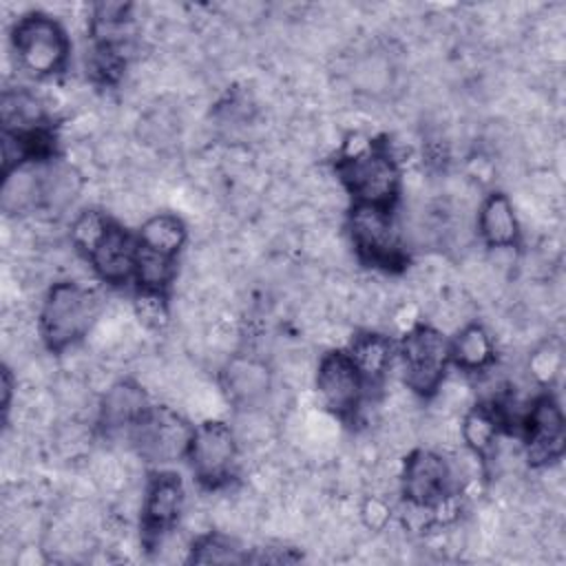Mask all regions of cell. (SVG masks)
<instances>
[{
	"mask_svg": "<svg viewBox=\"0 0 566 566\" xmlns=\"http://www.w3.org/2000/svg\"><path fill=\"white\" fill-rule=\"evenodd\" d=\"M0 203L2 210L9 214L24 212L42 203V172H38L29 164L4 172Z\"/></svg>",
	"mask_w": 566,
	"mask_h": 566,
	"instance_id": "obj_16",
	"label": "cell"
},
{
	"mask_svg": "<svg viewBox=\"0 0 566 566\" xmlns=\"http://www.w3.org/2000/svg\"><path fill=\"white\" fill-rule=\"evenodd\" d=\"M135 274L139 279L142 290H159L161 292L175 274L172 256L155 252L139 243L137 256H135Z\"/></svg>",
	"mask_w": 566,
	"mask_h": 566,
	"instance_id": "obj_21",
	"label": "cell"
},
{
	"mask_svg": "<svg viewBox=\"0 0 566 566\" xmlns=\"http://www.w3.org/2000/svg\"><path fill=\"white\" fill-rule=\"evenodd\" d=\"M460 431L473 453H484L497 438V416L486 407H475L464 416Z\"/></svg>",
	"mask_w": 566,
	"mask_h": 566,
	"instance_id": "obj_22",
	"label": "cell"
},
{
	"mask_svg": "<svg viewBox=\"0 0 566 566\" xmlns=\"http://www.w3.org/2000/svg\"><path fill=\"white\" fill-rule=\"evenodd\" d=\"M137 248L130 241L128 232L111 223L95 248L88 252L93 270L108 283H122L135 274Z\"/></svg>",
	"mask_w": 566,
	"mask_h": 566,
	"instance_id": "obj_11",
	"label": "cell"
},
{
	"mask_svg": "<svg viewBox=\"0 0 566 566\" xmlns=\"http://www.w3.org/2000/svg\"><path fill=\"white\" fill-rule=\"evenodd\" d=\"M559 369V354L544 347V349H537L535 356L531 358V374L535 378H539L542 382H546L548 378H553Z\"/></svg>",
	"mask_w": 566,
	"mask_h": 566,
	"instance_id": "obj_27",
	"label": "cell"
},
{
	"mask_svg": "<svg viewBox=\"0 0 566 566\" xmlns=\"http://www.w3.org/2000/svg\"><path fill=\"white\" fill-rule=\"evenodd\" d=\"M148 409L146 391L137 382L122 380L106 389L99 405V420L106 429L135 427Z\"/></svg>",
	"mask_w": 566,
	"mask_h": 566,
	"instance_id": "obj_13",
	"label": "cell"
},
{
	"mask_svg": "<svg viewBox=\"0 0 566 566\" xmlns=\"http://www.w3.org/2000/svg\"><path fill=\"white\" fill-rule=\"evenodd\" d=\"M192 562L197 564H230V562H241L243 557L237 553V548L219 537V535H206L192 546Z\"/></svg>",
	"mask_w": 566,
	"mask_h": 566,
	"instance_id": "obj_24",
	"label": "cell"
},
{
	"mask_svg": "<svg viewBox=\"0 0 566 566\" xmlns=\"http://www.w3.org/2000/svg\"><path fill=\"white\" fill-rule=\"evenodd\" d=\"M449 352L458 367L475 371L486 367L493 358V343L482 325H467L458 332Z\"/></svg>",
	"mask_w": 566,
	"mask_h": 566,
	"instance_id": "obj_18",
	"label": "cell"
},
{
	"mask_svg": "<svg viewBox=\"0 0 566 566\" xmlns=\"http://www.w3.org/2000/svg\"><path fill=\"white\" fill-rule=\"evenodd\" d=\"M2 122L7 133H35L42 130V106L29 91H4L2 95Z\"/></svg>",
	"mask_w": 566,
	"mask_h": 566,
	"instance_id": "obj_19",
	"label": "cell"
},
{
	"mask_svg": "<svg viewBox=\"0 0 566 566\" xmlns=\"http://www.w3.org/2000/svg\"><path fill=\"white\" fill-rule=\"evenodd\" d=\"M363 520H365V524L369 528H382L387 524V520H389L387 504L382 500H378V497L367 500L365 506H363Z\"/></svg>",
	"mask_w": 566,
	"mask_h": 566,
	"instance_id": "obj_28",
	"label": "cell"
},
{
	"mask_svg": "<svg viewBox=\"0 0 566 566\" xmlns=\"http://www.w3.org/2000/svg\"><path fill=\"white\" fill-rule=\"evenodd\" d=\"M526 453L533 464L555 460L564 449V413L548 396L528 407L526 416Z\"/></svg>",
	"mask_w": 566,
	"mask_h": 566,
	"instance_id": "obj_10",
	"label": "cell"
},
{
	"mask_svg": "<svg viewBox=\"0 0 566 566\" xmlns=\"http://www.w3.org/2000/svg\"><path fill=\"white\" fill-rule=\"evenodd\" d=\"M223 389L239 405H254L270 389V371L256 358H232L223 369Z\"/></svg>",
	"mask_w": 566,
	"mask_h": 566,
	"instance_id": "obj_14",
	"label": "cell"
},
{
	"mask_svg": "<svg viewBox=\"0 0 566 566\" xmlns=\"http://www.w3.org/2000/svg\"><path fill=\"white\" fill-rule=\"evenodd\" d=\"M95 318L93 296L75 283H55L42 305L40 329L51 349H64L84 336Z\"/></svg>",
	"mask_w": 566,
	"mask_h": 566,
	"instance_id": "obj_2",
	"label": "cell"
},
{
	"mask_svg": "<svg viewBox=\"0 0 566 566\" xmlns=\"http://www.w3.org/2000/svg\"><path fill=\"white\" fill-rule=\"evenodd\" d=\"M192 427L168 407H150L133 427L137 453L148 462H172L188 453Z\"/></svg>",
	"mask_w": 566,
	"mask_h": 566,
	"instance_id": "obj_5",
	"label": "cell"
},
{
	"mask_svg": "<svg viewBox=\"0 0 566 566\" xmlns=\"http://www.w3.org/2000/svg\"><path fill=\"white\" fill-rule=\"evenodd\" d=\"M186 241V226L177 214L159 212L148 217L139 230V243L155 252L175 256Z\"/></svg>",
	"mask_w": 566,
	"mask_h": 566,
	"instance_id": "obj_17",
	"label": "cell"
},
{
	"mask_svg": "<svg viewBox=\"0 0 566 566\" xmlns=\"http://www.w3.org/2000/svg\"><path fill=\"white\" fill-rule=\"evenodd\" d=\"M352 80L360 91L378 95L380 91H385L391 84V64L387 57H382L378 53L365 55L356 62V66L352 71Z\"/></svg>",
	"mask_w": 566,
	"mask_h": 566,
	"instance_id": "obj_23",
	"label": "cell"
},
{
	"mask_svg": "<svg viewBox=\"0 0 566 566\" xmlns=\"http://www.w3.org/2000/svg\"><path fill=\"white\" fill-rule=\"evenodd\" d=\"M363 376L349 354L329 352L321 358L316 371L318 396L325 407L336 413H349L358 407L363 396Z\"/></svg>",
	"mask_w": 566,
	"mask_h": 566,
	"instance_id": "obj_9",
	"label": "cell"
},
{
	"mask_svg": "<svg viewBox=\"0 0 566 566\" xmlns=\"http://www.w3.org/2000/svg\"><path fill=\"white\" fill-rule=\"evenodd\" d=\"M349 358L363 380H380L391 363V343L380 334H363L354 340Z\"/></svg>",
	"mask_w": 566,
	"mask_h": 566,
	"instance_id": "obj_20",
	"label": "cell"
},
{
	"mask_svg": "<svg viewBox=\"0 0 566 566\" xmlns=\"http://www.w3.org/2000/svg\"><path fill=\"white\" fill-rule=\"evenodd\" d=\"M184 504V484L175 473H159L150 480L144 500V526L150 535L170 531Z\"/></svg>",
	"mask_w": 566,
	"mask_h": 566,
	"instance_id": "obj_12",
	"label": "cell"
},
{
	"mask_svg": "<svg viewBox=\"0 0 566 566\" xmlns=\"http://www.w3.org/2000/svg\"><path fill=\"white\" fill-rule=\"evenodd\" d=\"M453 471L449 462L427 449L413 451L402 471V491L409 504H418L424 509L438 506L451 491Z\"/></svg>",
	"mask_w": 566,
	"mask_h": 566,
	"instance_id": "obj_8",
	"label": "cell"
},
{
	"mask_svg": "<svg viewBox=\"0 0 566 566\" xmlns=\"http://www.w3.org/2000/svg\"><path fill=\"white\" fill-rule=\"evenodd\" d=\"M400 356L407 387L422 396L436 394L451 358L444 336L429 325L411 327L402 338Z\"/></svg>",
	"mask_w": 566,
	"mask_h": 566,
	"instance_id": "obj_3",
	"label": "cell"
},
{
	"mask_svg": "<svg viewBox=\"0 0 566 566\" xmlns=\"http://www.w3.org/2000/svg\"><path fill=\"white\" fill-rule=\"evenodd\" d=\"M336 170L356 203L389 206L398 195V166L391 155L374 142H365L356 150H349Z\"/></svg>",
	"mask_w": 566,
	"mask_h": 566,
	"instance_id": "obj_1",
	"label": "cell"
},
{
	"mask_svg": "<svg viewBox=\"0 0 566 566\" xmlns=\"http://www.w3.org/2000/svg\"><path fill=\"white\" fill-rule=\"evenodd\" d=\"M186 455L190 460L192 473L201 482L214 486L230 475L237 458V438L226 422L206 420L192 431Z\"/></svg>",
	"mask_w": 566,
	"mask_h": 566,
	"instance_id": "obj_6",
	"label": "cell"
},
{
	"mask_svg": "<svg viewBox=\"0 0 566 566\" xmlns=\"http://www.w3.org/2000/svg\"><path fill=\"white\" fill-rule=\"evenodd\" d=\"M478 228L486 245L491 248H511L517 243L520 226L513 210V203L506 195L493 192L480 208Z\"/></svg>",
	"mask_w": 566,
	"mask_h": 566,
	"instance_id": "obj_15",
	"label": "cell"
},
{
	"mask_svg": "<svg viewBox=\"0 0 566 566\" xmlns=\"http://www.w3.org/2000/svg\"><path fill=\"white\" fill-rule=\"evenodd\" d=\"M135 312L146 327H161L168 321V307L159 290H142L135 303Z\"/></svg>",
	"mask_w": 566,
	"mask_h": 566,
	"instance_id": "obj_26",
	"label": "cell"
},
{
	"mask_svg": "<svg viewBox=\"0 0 566 566\" xmlns=\"http://www.w3.org/2000/svg\"><path fill=\"white\" fill-rule=\"evenodd\" d=\"M108 219H104L97 210H86L82 212L75 221H73V228H71V239L73 243L84 250V252H91L95 248V243L102 239V234L106 232L108 228Z\"/></svg>",
	"mask_w": 566,
	"mask_h": 566,
	"instance_id": "obj_25",
	"label": "cell"
},
{
	"mask_svg": "<svg viewBox=\"0 0 566 566\" xmlns=\"http://www.w3.org/2000/svg\"><path fill=\"white\" fill-rule=\"evenodd\" d=\"M349 232L356 250L371 263L391 265L400 261L398 232L389 206L356 203L349 217Z\"/></svg>",
	"mask_w": 566,
	"mask_h": 566,
	"instance_id": "obj_7",
	"label": "cell"
},
{
	"mask_svg": "<svg viewBox=\"0 0 566 566\" xmlns=\"http://www.w3.org/2000/svg\"><path fill=\"white\" fill-rule=\"evenodd\" d=\"M13 49L27 71L35 75H49L60 71L66 62L69 40L53 18L31 13L15 24Z\"/></svg>",
	"mask_w": 566,
	"mask_h": 566,
	"instance_id": "obj_4",
	"label": "cell"
}]
</instances>
